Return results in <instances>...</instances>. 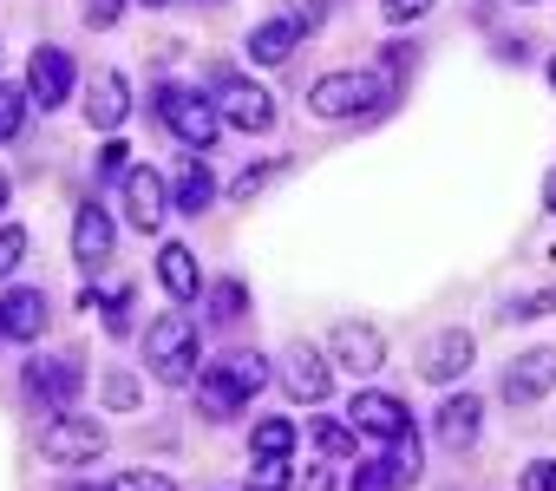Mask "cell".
<instances>
[{
    "mask_svg": "<svg viewBox=\"0 0 556 491\" xmlns=\"http://www.w3.org/2000/svg\"><path fill=\"white\" fill-rule=\"evenodd\" d=\"M262 380H268V361H262V354H229L223 367H203V374H197V406H203L210 419H229Z\"/></svg>",
    "mask_w": 556,
    "mask_h": 491,
    "instance_id": "6da1fadb",
    "label": "cell"
},
{
    "mask_svg": "<svg viewBox=\"0 0 556 491\" xmlns=\"http://www.w3.org/2000/svg\"><path fill=\"white\" fill-rule=\"evenodd\" d=\"M144 361L164 387H184L197 374V322L190 315H157L144 328Z\"/></svg>",
    "mask_w": 556,
    "mask_h": 491,
    "instance_id": "7a4b0ae2",
    "label": "cell"
},
{
    "mask_svg": "<svg viewBox=\"0 0 556 491\" xmlns=\"http://www.w3.org/2000/svg\"><path fill=\"white\" fill-rule=\"evenodd\" d=\"M374 105H393L387 79H374V73H328V79L308 86L315 118H354V112H374Z\"/></svg>",
    "mask_w": 556,
    "mask_h": 491,
    "instance_id": "3957f363",
    "label": "cell"
},
{
    "mask_svg": "<svg viewBox=\"0 0 556 491\" xmlns=\"http://www.w3.org/2000/svg\"><path fill=\"white\" fill-rule=\"evenodd\" d=\"M157 118H164L190 151L216 144V131H223V112H216L203 92H184V86H164V92H157Z\"/></svg>",
    "mask_w": 556,
    "mask_h": 491,
    "instance_id": "277c9868",
    "label": "cell"
},
{
    "mask_svg": "<svg viewBox=\"0 0 556 491\" xmlns=\"http://www.w3.org/2000/svg\"><path fill=\"white\" fill-rule=\"evenodd\" d=\"M99 452H105V426H99V419L60 413V419L40 432V458H47V465H92Z\"/></svg>",
    "mask_w": 556,
    "mask_h": 491,
    "instance_id": "5b68a950",
    "label": "cell"
},
{
    "mask_svg": "<svg viewBox=\"0 0 556 491\" xmlns=\"http://www.w3.org/2000/svg\"><path fill=\"white\" fill-rule=\"evenodd\" d=\"M216 112H223V125H236V131H268V125H275V99H268L262 86H249V79H223V86H216Z\"/></svg>",
    "mask_w": 556,
    "mask_h": 491,
    "instance_id": "8992f818",
    "label": "cell"
},
{
    "mask_svg": "<svg viewBox=\"0 0 556 491\" xmlns=\"http://www.w3.org/2000/svg\"><path fill=\"white\" fill-rule=\"evenodd\" d=\"M471 354H478V341L465 335V328H439L432 341H426V354H419V374L426 380H465V367H471Z\"/></svg>",
    "mask_w": 556,
    "mask_h": 491,
    "instance_id": "52a82bcc",
    "label": "cell"
},
{
    "mask_svg": "<svg viewBox=\"0 0 556 491\" xmlns=\"http://www.w3.org/2000/svg\"><path fill=\"white\" fill-rule=\"evenodd\" d=\"M282 387H289L302 406H321V400H328V387H334V374H328V361H321L308 341H295V348L282 354Z\"/></svg>",
    "mask_w": 556,
    "mask_h": 491,
    "instance_id": "ba28073f",
    "label": "cell"
},
{
    "mask_svg": "<svg viewBox=\"0 0 556 491\" xmlns=\"http://www.w3.org/2000/svg\"><path fill=\"white\" fill-rule=\"evenodd\" d=\"M556 387V354L549 348H530V354H517L510 367H504V400L510 406H530V400H543Z\"/></svg>",
    "mask_w": 556,
    "mask_h": 491,
    "instance_id": "9c48e42d",
    "label": "cell"
},
{
    "mask_svg": "<svg viewBox=\"0 0 556 491\" xmlns=\"http://www.w3.org/2000/svg\"><path fill=\"white\" fill-rule=\"evenodd\" d=\"M27 92H34V105H40V112L66 105V92H73V60H66L60 47H40V53H34V66H27Z\"/></svg>",
    "mask_w": 556,
    "mask_h": 491,
    "instance_id": "30bf717a",
    "label": "cell"
},
{
    "mask_svg": "<svg viewBox=\"0 0 556 491\" xmlns=\"http://www.w3.org/2000/svg\"><path fill=\"white\" fill-rule=\"evenodd\" d=\"M79 387H86V374H79L73 361H34V367H27V393H34L40 406H53V413H66V406L79 400Z\"/></svg>",
    "mask_w": 556,
    "mask_h": 491,
    "instance_id": "8fae6325",
    "label": "cell"
},
{
    "mask_svg": "<svg viewBox=\"0 0 556 491\" xmlns=\"http://www.w3.org/2000/svg\"><path fill=\"white\" fill-rule=\"evenodd\" d=\"M328 348H334V361H341L348 374H374V367L387 361V341H380L367 322H341V328L328 335Z\"/></svg>",
    "mask_w": 556,
    "mask_h": 491,
    "instance_id": "7c38bea8",
    "label": "cell"
},
{
    "mask_svg": "<svg viewBox=\"0 0 556 491\" xmlns=\"http://www.w3.org/2000/svg\"><path fill=\"white\" fill-rule=\"evenodd\" d=\"M125 210H131L138 229H157V223H164L170 190H164V177H157L151 164H144V171H125Z\"/></svg>",
    "mask_w": 556,
    "mask_h": 491,
    "instance_id": "4fadbf2b",
    "label": "cell"
},
{
    "mask_svg": "<svg viewBox=\"0 0 556 491\" xmlns=\"http://www.w3.org/2000/svg\"><path fill=\"white\" fill-rule=\"evenodd\" d=\"M125 112H131V86H125L118 73H99V79L86 86V118H92L99 131H118Z\"/></svg>",
    "mask_w": 556,
    "mask_h": 491,
    "instance_id": "5bb4252c",
    "label": "cell"
},
{
    "mask_svg": "<svg viewBox=\"0 0 556 491\" xmlns=\"http://www.w3.org/2000/svg\"><path fill=\"white\" fill-rule=\"evenodd\" d=\"M348 419H354L361 432H374V439H400V432H406V406H400L393 393H354Z\"/></svg>",
    "mask_w": 556,
    "mask_h": 491,
    "instance_id": "9a60e30c",
    "label": "cell"
},
{
    "mask_svg": "<svg viewBox=\"0 0 556 491\" xmlns=\"http://www.w3.org/2000/svg\"><path fill=\"white\" fill-rule=\"evenodd\" d=\"M478 419H484L478 393H452V400H439V419H432V432H439L452 452H465V445L478 439Z\"/></svg>",
    "mask_w": 556,
    "mask_h": 491,
    "instance_id": "2e32d148",
    "label": "cell"
},
{
    "mask_svg": "<svg viewBox=\"0 0 556 491\" xmlns=\"http://www.w3.org/2000/svg\"><path fill=\"white\" fill-rule=\"evenodd\" d=\"M0 328H8V341H34L47 328V295L40 289H8V302H0Z\"/></svg>",
    "mask_w": 556,
    "mask_h": 491,
    "instance_id": "e0dca14e",
    "label": "cell"
},
{
    "mask_svg": "<svg viewBox=\"0 0 556 491\" xmlns=\"http://www.w3.org/2000/svg\"><path fill=\"white\" fill-rule=\"evenodd\" d=\"M157 282H164L177 302H197V289H203V269H197V256L184 250V242H164V250H157Z\"/></svg>",
    "mask_w": 556,
    "mask_h": 491,
    "instance_id": "ac0fdd59",
    "label": "cell"
},
{
    "mask_svg": "<svg viewBox=\"0 0 556 491\" xmlns=\"http://www.w3.org/2000/svg\"><path fill=\"white\" fill-rule=\"evenodd\" d=\"M73 256H79L86 269L112 256V216H105V210H92V203H86V210L73 216Z\"/></svg>",
    "mask_w": 556,
    "mask_h": 491,
    "instance_id": "d6986e66",
    "label": "cell"
},
{
    "mask_svg": "<svg viewBox=\"0 0 556 491\" xmlns=\"http://www.w3.org/2000/svg\"><path fill=\"white\" fill-rule=\"evenodd\" d=\"M295 34H302L295 21H262V27L249 34V60H255V66H282V60L295 53Z\"/></svg>",
    "mask_w": 556,
    "mask_h": 491,
    "instance_id": "ffe728a7",
    "label": "cell"
},
{
    "mask_svg": "<svg viewBox=\"0 0 556 491\" xmlns=\"http://www.w3.org/2000/svg\"><path fill=\"white\" fill-rule=\"evenodd\" d=\"M210 197H216V177H210V164H203V158H190V164H184V177H177V210H184V216H197V210H210Z\"/></svg>",
    "mask_w": 556,
    "mask_h": 491,
    "instance_id": "44dd1931",
    "label": "cell"
},
{
    "mask_svg": "<svg viewBox=\"0 0 556 491\" xmlns=\"http://www.w3.org/2000/svg\"><path fill=\"white\" fill-rule=\"evenodd\" d=\"M249 445H255V458H289V445H295V419H262Z\"/></svg>",
    "mask_w": 556,
    "mask_h": 491,
    "instance_id": "7402d4cb",
    "label": "cell"
},
{
    "mask_svg": "<svg viewBox=\"0 0 556 491\" xmlns=\"http://www.w3.org/2000/svg\"><path fill=\"white\" fill-rule=\"evenodd\" d=\"M354 432H361V426H341V419H321V426H315V445H321L328 458H354Z\"/></svg>",
    "mask_w": 556,
    "mask_h": 491,
    "instance_id": "603a6c76",
    "label": "cell"
},
{
    "mask_svg": "<svg viewBox=\"0 0 556 491\" xmlns=\"http://www.w3.org/2000/svg\"><path fill=\"white\" fill-rule=\"evenodd\" d=\"M27 99H34V92H21V86H0V138H14V131L27 125Z\"/></svg>",
    "mask_w": 556,
    "mask_h": 491,
    "instance_id": "cb8c5ba5",
    "label": "cell"
},
{
    "mask_svg": "<svg viewBox=\"0 0 556 491\" xmlns=\"http://www.w3.org/2000/svg\"><path fill=\"white\" fill-rule=\"evenodd\" d=\"M387 465H393V478H400V484H413V478H419V439H413V426L393 439V458H387Z\"/></svg>",
    "mask_w": 556,
    "mask_h": 491,
    "instance_id": "d4e9b609",
    "label": "cell"
},
{
    "mask_svg": "<svg viewBox=\"0 0 556 491\" xmlns=\"http://www.w3.org/2000/svg\"><path fill=\"white\" fill-rule=\"evenodd\" d=\"M21 256H27V229H21V223H8V229H0V282L21 269Z\"/></svg>",
    "mask_w": 556,
    "mask_h": 491,
    "instance_id": "484cf974",
    "label": "cell"
},
{
    "mask_svg": "<svg viewBox=\"0 0 556 491\" xmlns=\"http://www.w3.org/2000/svg\"><path fill=\"white\" fill-rule=\"evenodd\" d=\"M242 491H289V465L282 458H255V471H249Z\"/></svg>",
    "mask_w": 556,
    "mask_h": 491,
    "instance_id": "4316f807",
    "label": "cell"
},
{
    "mask_svg": "<svg viewBox=\"0 0 556 491\" xmlns=\"http://www.w3.org/2000/svg\"><path fill=\"white\" fill-rule=\"evenodd\" d=\"M242 302H249V295H242V282H216L210 315H216V322H236V315H242Z\"/></svg>",
    "mask_w": 556,
    "mask_h": 491,
    "instance_id": "83f0119b",
    "label": "cell"
},
{
    "mask_svg": "<svg viewBox=\"0 0 556 491\" xmlns=\"http://www.w3.org/2000/svg\"><path fill=\"white\" fill-rule=\"evenodd\" d=\"M400 478H393V465H354V484L348 491H393Z\"/></svg>",
    "mask_w": 556,
    "mask_h": 491,
    "instance_id": "f1b7e54d",
    "label": "cell"
},
{
    "mask_svg": "<svg viewBox=\"0 0 556 491\" xmlns=\"http://www.w3.org/2000/svg\"><path fill=\"white\" fill-rule=\"evenodd\" d=\"M112 491H170V471H118Z\"/></svg>",
    "mask_w": 556,
    "mask_h": 491,
    "instance_id": "f546056e",
    "label": "cell"
},
{
    "mask_svg": "<svg viewBox=\"0 0 556 491\" xmlns=\"http://www.w3.org/2000/svg\"><path fill=\"white\" fill-rule=\"evenodd\" d=\"M268 171H275V164H255V171H242V177L229 184V197H236V203H249V197H255V190L268 184Z\"/></svg>",
    "mask_w": 556,
    "mask_h": 491,
    "instance_id": "4dcf8cb0",
    "label": "cell"
},
{
    "mask_svg": "<svg viewBox=\"0 0 556 491\" xmlns=\"http://www.w3.org/2000/svg\"><path fill=\"white\" fill-rule=\"evenodd\" d=\"M523 491H556V458H536V465H523Z\"/></svg>",
    "mask_w": 556,
    "mask_h": 491,
    "instance_id": "1f68e13d",
    "label": "cell"
},
{
    "mask_svg": "<svg viewBox=\"0 0 556 491\" xmlns=\"http://www.w3.org/2000/svg\"><path fill=\"white\" fill-rule=\"evenodd\" d=\"M99 171H105V177H125V171H131V151H125V144L112 138V144L99 151Z\"/></svg>",
    "mask_w": 556,
    "mask_h": 491,
    "instance_id": "d6a6232c",
    "label": "cell"
},
{
    "mask_svg": "<svg viewBox=\"0 0 556 491\" xmlns=\"http://www.w3.org/2000/svg\"><path fill=\"white\" fill-rule=\"evenodd\" d=\"M125 0H86V27H112Z\"/></svg>",
    "mask_w": 556,
    "mask_h": 491,
    "instance_id": "836d02e7",
    "label": "cell"
},
{
    "mask_svg": "<svg viewBox=\"0 0 556 491\" xmlns=\"http://www.w3.org/2000/svg\"><path fill=\"white\" fill-rule=\"evenodd\" d=\"M131 400H138V387H131L125 374H112V380H105V406H131Z\"/></svg>",
    "mask_w": 556,
    "mask_h": 491,
    "instance_id": "e575fe53",
    "label": "cell"
},
{
    "mask_svg": "<svg viewBox=\"0 0 556 491\" xmlns=\"http://www.w3.org/2000/svg\"><path fill=\"white\" fill-rule=\"evenodd\" d=\"M432 0H387V21H419Z\"/></svg>",
    "mask_w": 556,
    "mask_h": 491,
    "instance_id": "d590c367",
    "label": "cell"
},
{
    "mask_svg": "<svg viewBox=\"0 0 556 491\" xmlns=\"http://www.w3.org/2000/svg\"><path fill=\"white\" fill-rule=\"evenodd\" d=\"M543 210H549V216H556V171H549V177H543Z\"/></svg>",
    "mask_w": 556,
    "mask_h": 491,
    "instance_id": "8d00e7d4",
    "label": "cell"
},
{
    "mask_svg": "<svg viewBox=\"0 0 556 491\" xmlns=\"http://www.w3.org/2000/svg\"><path fill=\"white\" fill-rule=\"evenodd\" d=\"M0 210H8V171H0Z\"/></svg>",
    "mask_w": 556,
    "mask_h": 491,
    "instance_id": "74e56055",
    "label": "cell"
},
{
    "mask_svg": "<svg viewBox=\"0 0 556 491\" xmlns=\"http://www.w3.org/2000/svg\"><path fill=\"white\" fill-rule=\"evenodd\" d=\"M549 86H556V60H549Z\"/></svg>",
    "mask_w": 556,
    "mask_h": 491,
    "instance_id": "f35d334b",
    "label": "cell"
},
{
    "mask_svg": "<svg viewBox=\"0 0 556 491\" xmlns=\"http://www.w3.org/2000/svg\"><path fill=\"white\" fill-rule=\"evenodd\" d=\"M0 335H8V328H0Z\"/></svg>",
    "mask_w": 556,
    "mask_h": 491,
    "instance_id": "ab89813d",
    "label": "cell"
},
{
    "mask_svg": "<svg viewBox=\"0 0 556 491\" xmlns=\"http://www.w3.org/2000/svg\"><path fill=\"white\" fill-rule=\"evenodd\" d=\"M73 491H79V484H73Z\"/></svg>",
    "mask_w": 556,
    "mask_h": 491,
    "instance_id": "60d3db41",
    "label": "cell"
}]
</instances>
